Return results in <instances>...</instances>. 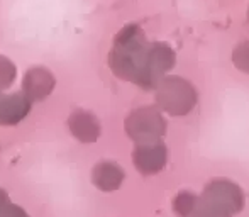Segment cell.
<instances>
[{
	"label": "cell",
	"mask_w": 249,
	"mask_h": 217,
	"mask_svg": "<svg viewBox=\"0 0 249 217\" xmlns=\"http://www.w3.org/2000/svg\"><path fill=\"white\" fill-rule=\"evenodd\" d=\"M166 119L156 107H139L125 119V131L136 143L161 141L166 134Z\"/></svg>",
	"instance_id": "obj_4"
},
{
	"label": "cell",
	"mask_w": 249,
	"mask_h": 217,
	"mask_svg": "<svg viewBox=\"0 0 249 217\" xmlns=\"http://www.w3.org/2000/svg\"><path fill=\"white\" fill-rule=\"evenodd\" d=\"M156 104L170 115H187L198 102V93L188 80L181 76H163L156 87Z\"/></svg>",
	"instance_id": "obj_3"
},
{
	"label": "cell",
	"mask_w": 249,
	"mask_h": 217,
	"mask_svg": "<svg viewBox=\"0 0 249 217\" xmlns=\"http://www.w3.org/2000/svg\"><path fill=\"white\" fill-rule=\"evenodd\" d=\"M0 217H26L20 209L14 207V205H3L0 207Z\"/></svg>",
	"instance_id": "obj_11"
},
{
	"label": "cell",
	"mask_w": 249,
	"mask_h": 217,
	"mask_svg": "<svg viewBox=\"0 0 249 217\" xmlns=\"http://www.w3.org/2000/svg\"><path fill=\"white\" fill-rule=\"evenodd\" d=\"M71 131L80 141H95L100 134V126L93 115L87 114V112H76L71 117Z\"/></svg>",
	"instance_id": "obj_8"
},
{
	"label": "cell",
	"mask_w": 249,
	"mask_h": 217,
	"mask_svg": "<svg viewBox=\"0 0 249 217\" xmlns=\"http://www.w3.org/2000/svg\"><path fill=\"white\" fill-rule=\"evenodd\" d=\"M188 217H215V216H212L210 212H207V211H203L202 207H200V204L197 205V209H195L194 212H192Z\"/></svg>",
	"instance_id": "obj_12"
},
{
	"label": "cell",
	"mask_w": 249,
	"mask_h": 217,
	"mask_svg": "<svg viewBox=\"0 0 249 217\" xmlns=\"http://www.w3.org/2000/svg\"><path fill=\"white\" fill-rule=\"evenodd\" d=\"M149 44L138 26L124 27L115 37V46L110 54V66L115 75L144 89Z\"/></svg>",
	"instance_id": "obj_1"
},
{
	"label": "cell",
	"mask_w": 249,
	"mask_h": 217,
	"mask_svg": "<svg viewBox=\"0 0 249 217\" xmlns=\"http://www.w3.org/2000/svg\"><path fill=\"white\" fill-rule=\"evenodd\" d=\"M124 180V171L119 164L112 162H102L93 170V183L104 192L117 190Z\"/></svg>",
	"instance_id": "obj_7"
},
{
	"label": "cell",
	"mask_w": 249,
	"mask_h": 217,
	"mask_svg": "<svg viewBox=\"0 0 249 217\" xmlns=\"http://www.w3.org/2000/svg\"><path fill=\"white\" fill-rule=\"evenodd\" d=\"M198 205V195L190 190H181L173 200V211L178 217H188Z\"/></svg>",
	"instance_id": "obj_9"
},
{
	"label": "cell",
	"mask_w": 249,
	"mask_h": 217,
	"mask_svg": "<svg viewBox=\"0 0 249 217\" xmlns=\"http://www.w3.org/2000/svg\"><path fill=\"white\" fill-rule=\"evenodd\" d=\"M177 54L168 44L164 43H151L148 63H146V80L144 89H154L164 76V73L170 72L175 66Z\"/></svg>",
	"instance_id": "obj_5"
},
{
	"label": "cell",
	"mask_w": 249,
	"mask_h": 217,
	"mask_svg": "<svg viewBox=\"0 0 249 217\" xmlns=\"http://www.w3.org/2000/svg\"><path fill=\"white\" fill-rule=\"evenodd\" d=\"M134 166L142 175H154L161 171L168 160V148L163 141L139 143L134 149Z\"/></svg>",
	"instance_id": "obj_6"
},
{
	"label": "cell",
	"mask_w": 249,
	"mask_h": 217,
	"mask_svg": "<svg viewBox=\"0 0 249 217\" xmlns=\"http://www.w3.org/2000/svg\"><path fill=\"white\" fill-rule=\"evenodd\" d=\"M232 63L239 72L249 75V39L239 43L232 51Z\"/></svg>",
	"instance_id": "obj_10"
},
{
	"label": "cell",
	"mask_w": 249,
	"mask_h": 217,
	"mask_svg": "<svg viewBox=\"0 0 249 217\" xmlns=\"http://www.w3.org/2000/svg\"><path fill=\"white\" fill-rule=\"evenodd\" d=\"M198 204L215 217H232L244 209L243 188L231 180H213L205 185Z\"/></svg>",
	"instance_id": "obj_2"
}]
</instances>
